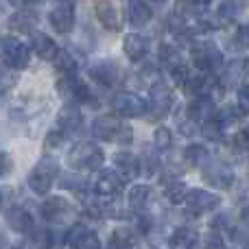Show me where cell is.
<instances>
[{"label":"cell","instance_id":"e0dca14e","mask_svg":"<svg viewBox=\"0 0 249 249\" xmlns=\"http://www.w3.org/2000/svg\"><path fill=\"white\" fill-rule=\"evenodd\" d=\"M90 77L94 79L99 86H116L118 79H121V68H118L114 61H99V64H92V68L88 70Z\"/></svg>","mask_w":249,"mask_h":249},{"label":"cell","instance_id":"30bf717a","mask_svg":"<svg viewBox=\"0 0 249 249\" xmlns=\"http://www.w3.org/2000/svg\"><path fill=\"white\" fill-rule=\"evenodd\" d=\"M74 16H77V7L72 2H59L51 9V26L61 35H68L74 29Z\"/></svg>","mask_w":249,"mask_h":249},{"label":"cell","instance_id":"ba28073f","mask_svg":"<svg viewBox=\"0 0 249 249\" xmlns=\"http://www.w3.org/2000/svg\"><path fill=\"white\" fill-rule=\"evenodd\" d=\"M112 109L123 118H138L146 114V103L133 92L121 90L112 96Z\"/></svg>","mask_w":249,"mask_h":249},{"label":"cell","instance_id":"ffe728a7","mask_svg":"<svg viewBox=\"0 0 249 249\" xmlns=\"http://www.w3.org/2000/svg\"><path fill=\"white\" fill-rule=\"evenodd\" d=\"M7 223H9V228L18 234H29L31 230L35 228V221H33V216H31V212L20 206H13L7 210Z\"/></svg>","mask_w":249,"mask_h":249},{"label":"cell","instance_id":"f1b7e54d","mask_svg":"<svg viewBox=\"0 0 249 249\" xmlns=\"http://www.w3.org/2000/svg\"><path fill=\"white\" fill-rule=\"evenodd\" d=\"M53 61H55V68L59 70L61 77H74L77 74V59L68 51H59Z\"/></svg>","mask_w":249,"mask_h":249},{"label":"cell","instance_id":"8992f818","mask_svg":"<svg viewBox=\"0 0 249 249\" xmlns=\"http://www.w3.org/2000/svg\"><path fill=\"white\" fill-rule=\"evenodd\" d=\"M173 90L162 81V79H155L149 86V103H146V112H151V116L155 121L160 118H166L173 109Z\"/></svg>","mask_w":249,"mask_h":249},{"label":"cell","instance_id":"8d00e7d4","mask_svg":"<svg viewBox=\"0 0 249 249\" xmlns=\"http://www.w3.org/2000/svg\"><path fill=\"white\" fill-rule=\"evenodd\" d=\"M168 74H171V81L175 83V86H184V81L188 79V74H190V68L181 61V64H177V66H173L171 70H168Z\"/></svg>","mask_w":249,"mask_h":249},{"label":"cell","instance_id":"4316f807","mask_svg":"<svg viewBox=\"0 0 249 249\" xmlns=\"http://www.w3.org/2000/svg\"><path fill=\"white\" fill-rule=\"evenodd\" d=\"M181 155H184L188 166H206L210 162V153H208V149L203 144H188Z\"/></svg>","mask_w":249,"mask_h":249},{"label":"cell","instance_id":"603a6c76","mask_svg":"<svg viewBox=\"0 0 249 249\" xmlns=\"http://www.w3.org/2000/svg\"><path fill=\"white\" fill-rule=\"evenodd\" d=\"M153 18V9L144 0H131L127 4V20L131 26H144Z\"/></svg>","mask_w":249,"mask_h":249},{"label":"cell","instance_id":"5b68a950","mask_svg":"<svg viewBox=\"0 0 249 249\" xmlns=\"http://www.w3.org/2000/svg\"><path fill=\"white\" fill-rule=\"evenodd\" d=\"M193 61L201 74H219L223 70V55L212 42L193 44Z\"/></svg>","mask_w":249,"mask_h":249},{"label":"cell","instance_id":"4dcf8cb0","mask_svg":"<svg viewBox=\"0 0 249 249\" xmlns=\"http://www.w3.org/2000/svg\"><path fill=\"white\" fill-rule=\"evenodd\" d=\"M101 214L103 216H109V219H118V221H123V219H127L129 216V210L123 206V201L121 199H109L107 203H103V208H101Z\"/></svg>","mask_w":249,"mask_h":249},{"label":"cell","instance_id":"7bdbcfd3","mask_svg":"<svg viewBox=\"0 0 249 249\" xmlns=\"http://www.w3.org/2000/svg\"><path fill=\"white\" fill-rule=\"evenodd\" d=\"M9 171H11V160H9L7 151H2V146H0V177H4Z\"/></svg>","mask_w":249,"mask_h":249},{"label":"cell","instance_id":"7a4b0ae2","mask_svg":"<svg viewBox=\"0 0 249 249\" xmlns=\"http://www.w3.org/2000/svg\"><path fill=\"white\" fill-rule=\"evenodd\" d=\"M92 138L105 142H121V144H129L133 140V129L127 123H121L118 118L112 116H99L92 121Z\"/></svg>","mask_w":249,"mask_h":249},{"label":"cell","instance_id":"6da1fadb","mask_svg":"<svg viewBox=\"0 0 249 249\" xmlns=\"http://www.w3.org/2000/svg\"><path fill=\"white\" fill-rule=\"evenodd\" d=\"M57 175H59V162L53 155H42L39 162L33 166V171L26 177V184L35 195H46L51 193L53 184H55Z\"/></svg>","mask_w":249,"mask_h":249},{"label":"cell","instance_id":"5bb4252c","mask_svg":"<svg viewBox=\"0 0 249 249\" xmlns=\"http://www.w3.org/2000/svg\"><path fill=\"white\" fill-rule=\"evenodd\" d=\"M35 26H37V11L31 7H22L9 18V29L13 33L20 35H31L35 33Z\"/></svg>","mask_w":249,"mask_h":249},{"label":"cell","instance_id":"b9f144b4","mask_svg":"<svg viewBox=\"0 0 249 249\" xmlns=\"http://www.w3.org/2000/svg\"><path fill=\"white\" fill-rule=\"evenodd\" d=\"M72 177V179L70 181H61V184H64V188H72V190H77V193H83V188H86V181L81 179V175H70Z\"/></svg>","mask_w":249,"mask_h":249},{"label":"cell","instance_id":"f546056e","mask_svg":"<svg viewBox=\"0 0 249 249\" xmlns=\"http://www.w3.org/2000/svg\"><path fill=\"white\" fill-rule=\"evenodd\" d=\"M188 186L184 184V181H173V184L166 186V190H164V197H166L168 203H173V206H179V203L186 201V197H188Z\"/></svg>","mask_w":249,"mask_h":249},{"label":"cell","instance_id":"836d02e7","mask_svg":"<svg viewBox=\"0 0 249 249\" xmlns=\"http://www.w3.org/2000/svg\"><path fill=\"white\" fill-rule=\"evenodd\" d=\"M199 131H201L203 136H206L208 140H212V142H221L223 140V136H225V131L221 129V124L214 121V116H212L210 121H206L203 124H199Z\"/></svg>","mask_w":249,"mask_h":249},{"label":"cell","instance_id":"60d3db41","mask_svg":"<svg viewBox=\"0 0 249 249\" xmlns=\"http://www.w3.org/2000/svg\"><path fill=\"white\" fill-rule=\"evenodd\" d=\"M61 142H64V136H61L57 129H53V131L46 133V142H44V144H46V149H59Z\"/></svg>","mask_w":249,"mask_h":249},{"label":"cell","instance_id":"1f68e13d","mask_svg":"<svg viewBox=\"0 0 249 249\" xmlns=\"http://www.w3.org/2000/svg\"><path fill=\"white\" fill-rule=\"evenodd\" d=\"M160 61L164 64L166 70H171L173 66L181 64V55L175 46H171V44H162V46H160Z\"/></svg>","mask_w":249,"mask_h":249},{"label":"cell","instance_id":"9a60e30c","mask_svg":"<svg viewBox=\"0 0 249 249\" xmlns=\"http://www.w3.org/2000/svg\"><path fill=\"white\" fill-rule=\"evenodd\" d=\"M70 212H72V203L64 197H51L39 206V214H42L46 221H53V223L64 221Z\"/></svg>","mask_w":249,"mask_h":249},{"label":"cell","instance_id":"7402d4cb","mask_svg":"<svg viewBox=\"0 0 249 249\" xmlns=\"http://www.w3.org/2000/svg\"><path fill=\"white\" fill-rule=\"evenodd\" d=\"M31 46H33V51L46 61H53L55 55L59 53V48H57V44L53 42V37L46 33H42V31L31 33Z\"/></svg>","mask_w":249,"mask_h":249},{"label":"cell","instance_id":"d4e9b609","mask_svg":"<svg viewBox=\"0 0 249 249\" xmlns=\"http://www.w3.org/2000/svg\"><path fill=\"white\" fill-rule=\"evenodd\" d=\"M151 201V186L144 184H136L129 188L127 193V203H129V210L133 212H144L146 206Z\"/></svg>","mask_w":249,"mask_h":249},{"label":"cell","instance_id":"f35d334b","mask_svg":"<svg viewBox=\"0 0 249 249\" xmlns=\"http://www.w3.org/2000/svg\"><path fill=\"white\" fill-rule=\"evenodd\" d=\"M236 112L241 114V116H245L249 112V88L245 83H241L238 86V101H236Z\"/></svg>","mask_w":249,"mask_h":249},{"label":"cell","instance_id":"484cf974","mask_svg":"<svg viewBox=\"0 0 249 249\" xmlns=\"http://www.w3.org/2000/svg\"><path fill=\"white\" fill-rule=\"evenodd\" d=\"M107 249H140V241L138 236L127 228H118L112 232Z\"/></svg>","mask_w":249,"mask_h":249},{"label":"cell","instance_id":"9c48e42d","mask_svg":"<svg viewBox=\"0 0 249 249\" xmlns=\"http://www.w3.org/2000/svg\"><path fill=\"white\" fill-rule=\"evenodd\" d=\"M81 127H83V116H81L79 105L66 103L64 107L59 109V116H57V131L66 138V136H74V133H79Z\"/></svg>","mask_w":249,"mask_h":249},{"label":"cell","instance_id":"52a82bcc","mask_svg":"<svg viewBox=\"0 0 249 249\" xmlns=\"http://www.w3.org/2000/svg\"><path fill=\"white\" fill-rule=\"evenodd\" d=\"M57 92L68 99V103L74 105H90V107H99L92 90L74 74V77H59L57 81Z\"/></svg>","mask_w":249,"mask_h":249},{"label":"cell","instance_id":"ab89813d","mask_svg":"<svg viewBox=\"0 0 249 249\" xmlns=\"http://www.w3.org/2000/svg\"><path fill=\"white\" fill-rule=\"evenodd\" d=\"M177 127H179V133H181V136H188V138H190V136H195V133L199 131V124H195L188 116L181 118V121L177 123Z\"/></svg>","mask_w":249,"mask_h":249},{"label":"cell","instance_id":"e575fe53","mask_svg":"<svg viewBox=\"0 0 249 249\" xmlns=\"http://www.w3.org/2000/svg\"><path fill=\"white\" fill-rule=\"evenodd\" d=\"M225 83L223 86H232V83H236L238 79L245 77V59H238V61H232V64L228 66V70H225Z\"/></svg>","mask_w":249,"mask_h":249},{"label":"cell","instance_id":"cb8c5ba5","mask_svg":"<svg viewBox=\"0 0 249 249\" xmlns=\"http://www.w3.org/2000/svg\"><path fill=\"white\" fill-rule=\"evenodd\" d=\"M171 249H197L199 245V234L193 228H179L171 234L168 238Z\"/></svg>","mask_w":249,"mask_h":249},{"label":"cell","instance_id":"7c38bea8","mask_svg":"<svg viewBox=\"0 0 249 249\" xmlns=\"http://www.w3.org/2000/svg\"><path fill=\"white\" fill-rule=\"evenodd\" d=\"M203 179L219 190H228L234 184V173H232V168L221 162H208L203 166Z\"/></svg>","mask_w":249,"mask_h":249},{"label":"cell","instance_id":"ee69618b","mask_svg":"<svg viewBox=\"0 0 249 249\" xmlns=\"http://www.w3.org/2000/svg\"><path fill=\"white\" fill-rule=\"evenodd\" d=\"M0 210H2V193H0Z\"/></svg>","mask_w":249,"mask_h":249},{"label":"cell","instance_id":"ac0fdd59","mask_svg":"<svg viewBox=\"0 0 249 249\" xmlns=\"http://www.w3.org/2000/svg\"><path fill=\"white\" fill-rule=\"evenodd\" d=\"M123 186H124V181L114 171H103L94 181V193L99 195V197L114 199V197H118V193L123 190Z\"/></svg>","mask_w":249,"mask_h":249},{"label":"cell","instance_id":"74e56055","mask_svg":"<svg viewBox=\"0 0 249 249\" xmlns=\"http://www.w3.org/2000/svg\"><path fill=\"white\" fill-rule=\"evenodd\" d=\"M206 249H230V245L225 243V238L221 236V232L210 230L206 236Z\"/></svg>","mask_w":249,"mask_h":249},{"label":"cell","instance_id":"2e32d148","mask_svg":"<svg viewBox=\"0 0 249 249\" xmlns=\"http://www.w3.org/2000/svg\"><path fill=\"white\" fill-rule=\"evenodd\" d=\"M114 173L121 177L123 181L133 179V177L140 175V160L136 155L127 153V151H118L114 155Z\"/></svg>","mask_w":249,"mask_h":249},{"label":"cell","instance_id":"d6a6232c","mask_svg":"<svg viewBox=\"0 0 249 249\" xmlns=\"http://www.w3.org/2000/svg\"><path fill=\"white\" fill-rule=\"evenodd\" d=\"M153 146L158 151H168L173 146V133L168 127H164V124H160V127H155L153 131Z\"/></svg>","mask_w":249,"mask_h":249},{"label":"cell","instance_id":"4fadbf2b","mask_svg":"<svg viewBox=\"0 0 249 249\" xmlns=\"http://www.w3.org/2000/svg\"><path fill=\"white\" fill-rule=\"evenodd\" d=\"M66 245L70 249H101V238L86 225H74L66 236Z\"/></svg>","mask_w":249,"mask_h":249},{"label":"cell","instance_id":"44dd1931","mask_svg":"<svg viewBox=\"0 0 249 249\" xmlns=\"http://www.w3.org/2000/svg\"><path fill=\"white\" fill-rule=\"evenodd\" d=\"M96 18L107 31L123 29V13L114 2H99L96 4Z\"/></svg>","mask_w":249,"mask_h":249},{"label":"cell","instance_id":"d590c367","mask_svg":"<svg viewBox=\"0 0 249 249\" xmlns=\"http://www.w3.org/2000/svg\"><path fill=\"white\" fill-rule=\"evenodd\" d=\"M16 81H18V74L13 72V70L4 68V66H0V96L7 94V92L16 86Z\"/></svg>","mask_w":249,"mask_h":249},{"label":"cell","instance_id":"8fae6325","mask_svg":"<svg viewBox=\"0 0 249 249\" xmlns=\"http://www.w3.org/2000/svg\"><path fill=\"white\" fill-rule=\"evenodd\" d=\"M186 206L193 214H203V212H210L214 208H219L221 203V197L210 190H203V188H195V190H188V197H186Z\"/></svg>","mask_w":249,"mask_h":249},{"label":"cell","instance_id":"3957f363","mask_svg":"<svg viewBox=\"0 0 249 249\" xmlns=\"http://www.w3.org/2000/svg\"><path fill=\"white\" fill-rule=\"evenodd\" d=\"M105 153L94 142H79L68 153V164L77 171H99L103 166Z\"/></svg>","mask_w":249,"mask_h":249},{"label":"cell","instance_id":"d6986e66","mask_svg":"<svg viewBox=\"0 0 249 249\" xmlns=\"http://www.w3.org/2000/svg\"><path fill=\"white\" fill-rule=\"evenodd\" d=\"M123 51L131 61L146 59V55H149V37H144L140 33H127L123 42Z\"/></svg>","mask_w":249,"mask_h":249},{"label":"cell","instance_id":"bcb514c9","mask_svg":"<svg viewBox=\"0 0 249 249\" xmlns=\"http://www.w3.org/2000/svg\"><path fill=\"white\" fill-rule=\"evenodd\" d=\"M11 249H24V247H11Z\"/></svg>","mask_w":249,"mask_h":249},{"label":"cell","instance_id":"f6af8a7d","mask_svg":"<svg viewBox=\"0 0 249 249\" xmlns=\"http://www.w3.org/2000/svg\"><path fill=\"white\" fill-rule=\"evenodd\" d=\"M2 245H4V241H2V238H0V249H2Z\"/></svg>","mask_w":249,"mask_h":249},{"label":"cell","instance_id":"83f0119b","mask_svg":"<svg viewBox=\"0 0 249 249\" xmlns=\"http://www.w3.org/2000/svg\"><path fill=\"white\" fill-rule=\"evenodd\" d=\"M26 236H29L31 245L35 249H51L55 245V236H53L51 228H33Z\"/></svg>","mask_w":249,"mask_h":249},{"label":"cell","instance_id":"277c9868","mask_svg":"<svg viewBox=\"0 0 249 249\" xmlns=\"http://www.w3.org/2000/svg\"><path fill=\"white\" fill-rule=\"evenodd\" d=\"M0 61L9 70H24L31 61V51L16 37H0Z\"/></svg>","mask_w":249,"mask_h":249}]
</instances>
